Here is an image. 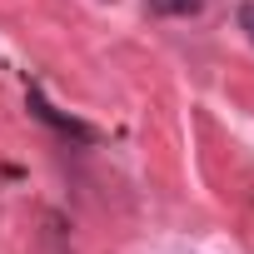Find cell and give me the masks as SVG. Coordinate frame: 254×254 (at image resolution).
Wrapping results in <instances>:
<instances>
[{"mask_svg": "<svg viewBox=\"0 0 254 254\" xmlns=\"http://www.w3.org/2000/svg\"><path fill=\"white\" fill-rule=\"evenodd\" d=\"M25 100H30L35 120H45L50 130H60V135H70V140H95V130H90L85 120H75V115H60V110H55V105H50V100H45L35 85H30V95H25Z\"/></svg>", "mask_w": 254, "mask_h": 254, "instance_id": "1", "label": "cell"}, {"mask_svg": "<svg viewBox=\"0 0 254 254\" xmlns=\"http://www.w3.org/2000/svg\"><path fill=\"white\" fill-rule=\"evenodd\" d=\"M204 0H150V10L155 15H199Z\"/></svg>", "mask_w": 254, "mask_h": 254, "instance_id": "2", "label": "cell"}, {"mask_svg": "<svg viewBox=\"0 0 254 254\" xmlns=\"http://www.w3.org/2000/svg\"><path fill=\"white\" fill-rule=\"evenodd\" d=\"M239 25H244L249 40H254V0H244V5H239Z\"/></svg>", "mask_w": 254, "mask_h": 254, "instance_id": "3", "label": "cell"}]
</instances>
